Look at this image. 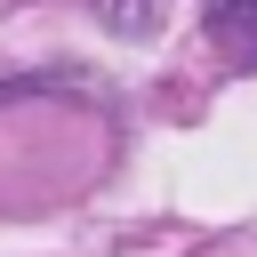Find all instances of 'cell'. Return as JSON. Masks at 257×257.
<instances>
[{"instance_id":"cell-2","label":"cell","mask_w":257,"mask_h":257,"mask_svg":"<svg viewBox=\"0 0 257 257\" xmlns=\"http://www.w3.org/2000/svg\"><path fill=\"white\" fill-rule=\"evenodd\" d=\"M161 16H169V0H96V24H112L120 40H145V32H161Z\"/></svg>"},{"instance_id":"cell-1","label":"cell","mask_w":257,"mask_h":257,"mask_svg":"<svg viewBox=\"0 0 257 257\" xmlns=\"http://www.w3.org/2000/svg\"><path fill=\"white\" fill-rule=\"evenodd\" d=\"M209 40L233 72H257V0H209Z\"/></svg>"}]
</instances>
